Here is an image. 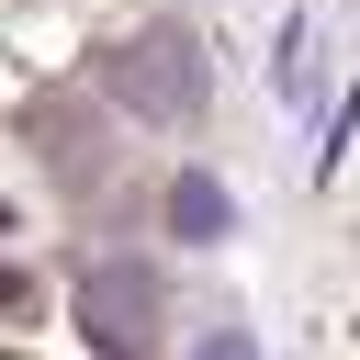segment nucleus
<instances>
[{"label": "nucleus", "instance_id": "nucleus-3", "mask_svg": "<svg viewBox=\"0 0 360 360\" xmlns=\"http://www.w3.org/2000/svg\"><path fill=\"white\" fill-rule=\"evenodd\" d=\"M169 225H180V236H225V191H214L202 169H180V180H169Z\"/></svg>", "mask_w": 360, "mask_h": 360}, {"label": "nucleus", "instance_id": "nucleus-2", "mask_svg": "<svg viewBox=\"0 0 360 360\" xmlns=\"http://www.w3.org/2000/svg\"><path fill=\"white\" fill-rule=\"evenodd\" d=\"M112 90H124V112L169 124V112L202 101V56H191L180 34H135V45H112Z\"/></svg>", "mask_w": 360, "mask_h": 360}, {"label": "nucleus", "instance_id": "nucleus-1", "mask_svg": "<svg viewBox=\"0 0 360 360\" xmlns=\"http://www.w3.org/2000/svg\"><path fill=\"white\" fill-rule=\"evenodd\" d=\"M79 338L101 360H158V270L146 259H101L79 281Z\"/></svg>", "mask_w": 360, "mask_h": 360}]
</instances>
